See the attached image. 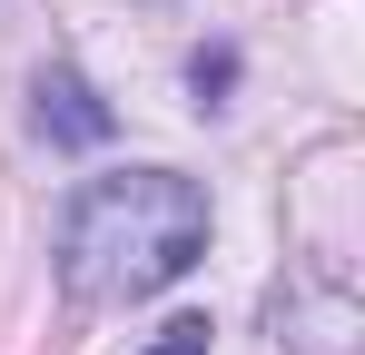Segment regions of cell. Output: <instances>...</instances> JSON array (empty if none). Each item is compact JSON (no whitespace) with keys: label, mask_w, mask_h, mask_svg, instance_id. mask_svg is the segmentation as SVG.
<instances>
[{"label":"cell","mask_w":365,"mask_h":355,"mask_svg":"<svg viewBox=\"0 0 365 355\" xmlns=\"http://www.w3.org/2000/svg\"><path fill=\"white\" fill-rule=\"evenodd\" d=\"M30 99H40V138H60V148H109V128H119L109 99H99L79 69H40Z\"/></svg>","instance_id":"2"},{"label":"cell","mask_w":365,"mask_h":355,"mask_svg":"<svg viewBox=\"0 0 365 355\" xmlns=\"http://www.w3.org/2000/svg\"><path fill=\"white\" fill-rule=\"evenodd\" d=\"M207 257V187L178 168H119L89 178L60 217V287L79 306H138L168 296Z\"/></svg>","instance_id":"1"},{"label":"cell","mask_w":365,"mask_h":355,"mask_svg":"<svg viewBox=\"0 0 365 355\" xmlns=\"http://www.w3.org/2000/svg\"><path fill=\"white\" fill-rule=\"evenodd\" d=\"M187 89H197V109H217V99L237 89V50H197L187 59Z\"/></svg>","instance_id":"3"},{"label":"cell","mask_w":365,"mask_h":355,"mask_svg":"<svg viewBox=\"0 0 365 355\" xmlns=\"http://www.w3.org/2000/svg\"><path fill=\"white\" fill-rule=\"evenodd\" d=\"M207 336H217L207 316H178V326H158V346H148V355H207Z\"/></svg>","instance_id":"4"}]
</instances>
